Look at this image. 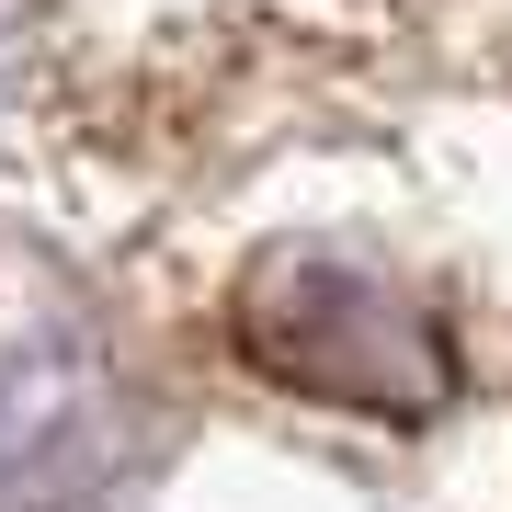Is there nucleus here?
Listing matches in <instances>:
<instances>
[{"label":"nucleus","mask_w":512,"mask_h":512,"mask_svg":"<svg viewBox=\"0 0 512 512\" xmlns=\"http://www.w3.org/2000/svg\"><path fill=\"white\" fill-rule=\"evenodd\" d=\"M239 330H251V353L285 387H308V399H353V410H433L444 399L433 319H421L387 274H365V262H319V251L274 262V274L251 285V308H239Z\"/></svg>","instance_id":"f257e3e1"},{"label":"nucleus","mask_w":512,"mask_h":512,"mask_svg":"<svg viewBox=\"0 0 512 512\" xmlns=\"http://www.w3.org/2000/svg\"><path fill=\"white\" fill-rule=\"evenodd\" d=\"M92 433H103V387L80 376V353H57V342L0 353V512H23L57 478H80Z\"/></svg>","instance_id":"f03ea898"}]
</instances>
